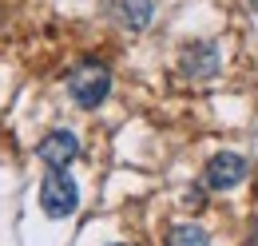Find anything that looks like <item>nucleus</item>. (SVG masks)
I'll return each mask as SVG.
<instances>
[{
  "label": "nucleus",
  "instance_id": "3",
  "mask_svg": "<svg viewBox=\"0 0 258 246\" xmlns=\"http://www.w3.org/2000/svg\"><path fill=\"white\" fill-rule=\"evenodd\" d=\"M246 175H250V163H246L242 155L219 151V155H211V163H207V171H203V183L211 187V191H230V187L242 183Z\"/></svg>",
  "mask_w": 258,
  "mask_h": 246
},
{
  "label": "nucleus",
  "instance_id": "5",
  "mask_svg": "<svg viewBox=\"0 0 258 246\" xmlns=\"http://www.w3.org/2000/svg\"><path fill=\"white\" fill-rule=\"evenodd\" d=\"M76 155H80V139L72 131H52V135L40 139V159L48 167H68Z\"/></svg>",
  "mask_w": 258,
  "mask_h": 246
},
{
  "label": "nucleus",
  "instance_id": "1",
  "mask_svg": "<svg viewBox=\"0 0 258 246\" xmlns=\"http://www.w3.org/2000/svg\"><path fill=\"white\" fill-rule=\"evenodd\" d=\"M40 207L48 218H68L80 207V187L72 183V175H64V167H52L40 183Z\"/></svg>",
  "mask_w": 258,
  "mask_h": 246
},
{
  "label": "nucleus",
  "instance_id": "7",
  "mask_svg": "<svg viewBox=\"0 0 258 246\" xmlns=\"http://www.w3.org/2000/svg\"><path fill=\"white\" fill-rule=\"evenodd\" d=\"M167 246H211V234L203 226H175L167 234Z\"/></svg>",
  "mask_w": 258,
  "mask_h": 246
},
{
  "label": "nucleus",
  "instance_id": "4",
  "mask_svg": "<svg viewBox=\"0 0 258 246\" xmlns=\"http://www.w3.org/2000/svg\"><path fill=\"white\" fill-rule=\"evenodd\" d=\"M179 68L191 76V80H211L219 72V48L215 44H191L183 56H179Z\"/></svg>",
  "mask_w": 258,
  "mask_h": 246
},
{
  "label": "nucleus",
  "instance_id": "6",
  "mask_svg": "<svg viewBox=\"0 0 258 246\" xmlns=\"http://www.w3.org/2000/svg\"><path fill=\"white\" fill-rule=\"evenodd\" d=\"M151 16H155V4L151 0H119V20L127 24V28H147L151 24Z\"/></svg>",
  "mask_w": 258,
  "mask_h": 246
},
{
  "label": "nucleus",
  "instance_id": "2",
  "mask_svg": "<svg viewBox=\"0 0 258 246\" xmlns=\"http://www.w3.org/2000/svg\"><path fill=\"white\" fill-rule=\"evenodd\" d=\"M68 92L72 99L80 103V107H99L107 92H111V76H107V68H99V64H88V68H80L72 80H68Z\"/></svg>",
  "mask_w": 258,
  "mask_h": 246
},
{
  "label": "nucleus",
  "instance_id": "8",
  "mask_svg": "<svg viewBox=\"0 0 258 246\" xmlns=\"http://www.w3.org/2000/svg\"><path fill=\"white\" fill-rule=\"evenodd\" d=\"M250 4H254V12H258V0H250Z\"/></svg>",
  "mask_w": 258,
  "mask_h": 246
}]
</instances>
